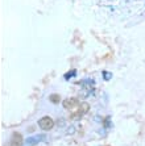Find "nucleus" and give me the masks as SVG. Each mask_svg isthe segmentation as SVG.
<instances>
[{
	"mask_svg": "<svg viewBox=\"0 0 145 146\" xmlns=\"http://www.w3.org/2000/svg\"><path fill=\"white\" fill-rule=\"evenodd\" d=\"M42 138H44L42 134H41V136H34V137H31V138H27V145L33 146V145H36V143H38L40 141H42Z\"/></svg>",
	"mask_w": 145,
	"mask_h": 146,
	"instance_id": "obj_6",
	"label": "nucleus"
},
{
	"mask_svg": "<svg viewBox=\"0 0 145 146\" xmlns=\"http://www.w3.org/2000/svg\"><path fill=\"white\" fill-rule=\"evenodd\" d=\"M88 109H90V106H88L87 103H82V104H79V111H78V113L73 115V119H81V116L84 115V113H87Z\"/></svg>",
	"mask_w": 145,
	"mask_h": 146,
	"instance_id": "obj_4",
	"label": "nucleus"
},
{
	"mask_svg": "<svg viewBox=\"0 0 145 146\" xmlns=\"http://www.w3.org/2000/svg\"><path fill=\"white\" fill-rule=\"evenodd\" d=\"M23 143V136L20 133H13L12 138H11V145L12 146H21Z\"/></svg>",
	"mask_w": 145,
	"mask_h": 146,
	"instance_id": "obj_5",
	"label": "nucleus"
},
{
	"mask_svg": "<svg viewBox=\"0 0 145 146\" xmlns=\"http://www.w3.org/2000/svg\"><path fill=\"white\" fill-rule=\"evenodd\" d=\"M74 74H75V70H73V71L67 72V74L65 75V79H69V78H71V76H74Z\"/></svg>",
	"mask_w": 145,
	"mask_h": 146,
	"instance_id": "obj_8",
	"label": "nucleus"
},
{
	"mask_svg": "<svg viewBox=\"0 0 145 146\" xmlns=\"http://www.w3.org/2000/svg\"><path fill=\"white\" fill-rule=\"evenodd\" d=\"M49 100H50L53 104H58L59 100H61V98H59V95H57V94H53V95L49 96Z\"/></svg>",
	"mask_w": 145,
	"mask_h": 146,
	"instance_id": "obj_7",
	"label": "nucleus"
},
{
	"mask_svg": "<svg viewBox=\"0 0 145 146\" xmlns=\"http://www.w3.org/2000/svg\"><path fill=\"white\" fill-rule=\"evenodd\" d=\"M62 106H63L65 109H74L77 107H79V100L77 98H69L66 100H63Z\"/></svg>",
	"mask_w": 145,
	"mask_h": 146,
	"instance_id": "obj_3",
	"label": "nucleus"
},
{
	"mask_svg": "<svg viewBox=\"0 0 145 146\" xmlns=\"http://www.w3.org/2000/svg\"><path fill=\"white\" fill-rule=\"evenodd\" d=\"M98 7L120 21L145 20V0H95Z\"/></svg>",
	"mask_w": 145,
	"mask_h": 146,
	"instance_id": "obj_1",
	"label": "nucleus"
},
{
	"mask_svg": "<svg viewBox=\"0 0 145 146\" xmlns=\"http://www.w3.org/2000/svg\"><path fill=\"white\" fill-rule=\"evenodd\" d=\"M38 126L45 132H49V130H51L54 128V121L49 116H44V117H41L38 120Z\"/></svg>",
	"mask_w": 145,
	"mask_h": 146,
	"instance_id": "obj_2",
	"label": "nucleus"
},
{
	"mask_svg": "<svg viewBox=\"0 0 145 146\" xmlns=\"http://www.w3.org/2000/svg\"><path fill=\"white\" fill-rule=\"evenodd\" d=\"M104 75H106L104 78H106V79H107V80H108V79H110V74H108V72H104Z\"/></svg>",
	"mask_w": 145,
	"mask_h": 146,
	"instance_id": "obj_9",
	"label": "nucleus"
}]
</instances>
